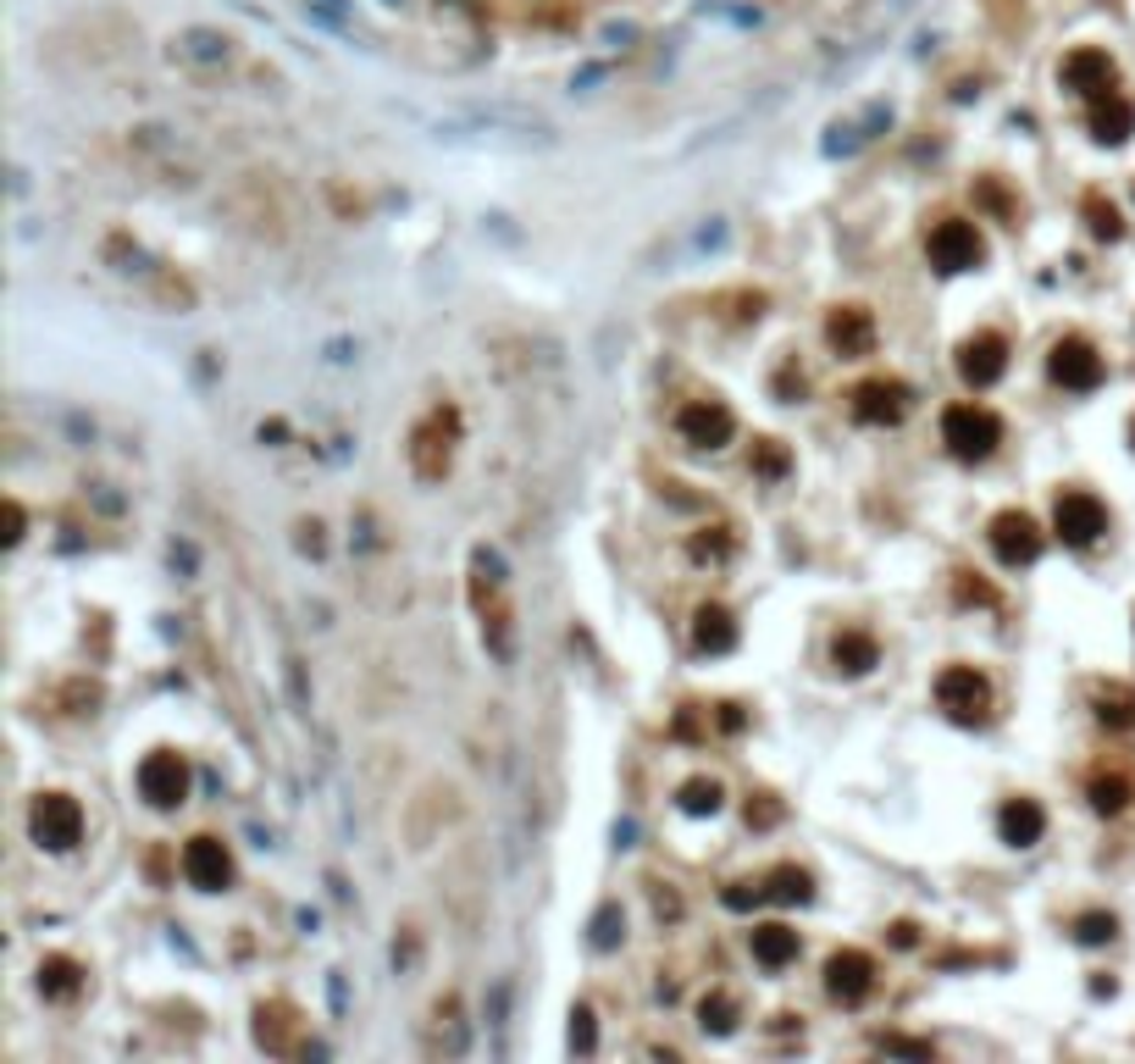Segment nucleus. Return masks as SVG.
Listing matches in <instances>:
<instances>
[{"mask_svg": "<svg viewBox=\"0 0 1135 1064\" xmlns=\"http://www.w3.org/2000/svg\"><path fill=\"white\" fill-rule=\"evenodd\" d=\"M455 444H460V410L455 405H438L432 416L415 422L410 444H405L410 472L422 477V482H443V477H449V466H455Z\"/></svg>", "mask_w": 1135, "mask_h": 1064, "instance_id": "1", "label": "nucleus"}, {"mask_svg": "<svg viewBox=\"0 0 1135 1064\" xmlns=\"http://www.w3.org/2000/svg\"><path fill=\"white\" fill-rule=\"evenodd\" d=\"M29 837L39 843V849L51 854H67L84 843V804L67 793H39L34 810H29Z\"/></svg>", "mask_w": 1135, "mask_h": 1064, "instance_id": "2", "label": "nucleus"}, {"mask_svg": "<svg viewBox=\"0 0 1135 1064\" xmlns=\"http://www.w3.org/2000/svg\"><path fill=\"white\" fill-rule=\"evenodd\" d=\"M942 444L958 461H986L1003 444V422L986 405H947L942 410Z\"/></svg>", "mask_w": 1135, "mask_h": 1064, "instance_id": "3", "label": "nucleus"}, {"mask_svg": "<svg viewBox=\"0 0 1135 1064\" xmlns=\"http://www.w3.org/2000/svg\"><path fill=\"white\" fill-rule=\"evenodd\" d=\"M925 250H930L936 272H975V266L986 261V238H980L975 223H964V216H947V223L930 228Z\"/></svg>", "mask_w": 1135, "mask_h": 1064, "instance_id": "4", "label": "nucleus"}, {"mask_svg": "<svg viewBox=\"0 0 1135 1064\" xmlns=\"http://www.w3.org/2000/svg\"><path fill=\"white\" fill-rule=\"evenodd\" d=\"M139 798L150 810H178L183 798H189V760L172 755V748L144 755V765H139Z\"/></svg>", "mask_w": 1135, "mask_h": 1064, "instance_id": "5", "label": "nucleus"}, {"mask_svg": "<svg viewBox=\"0 0 1135 1064\" xmlns=\"http://www.w3.org/2000/svg\"><path fill=\"white\" fill-rule=\"evenodd\" d=\"M936 705L953 721H986V710H992V682H986L975 666H947L936 676Z\"/></svg>", "mask_w": 1135, "mask_h": 1064, "instance_id": "6", "label": "nucleus"}, {"mask_svg": "<svg viewBox=\"0 0 1135 1064\" xmlns=\"http://www.w3.org/2000/svg\"><path fill=\"white\" fill-rule=\"evenodd\" d=\"M1052 532H1058V538H1064L1069 549L1097 544L1102 532H1107V511H1102V499H1097V494H1080V489L1058 494V504H1052Z\"/></svg>", "mask_w": 1135, "mask_h": 1064, "instance_id": "7", "label": "nucleus"}, {"mask_svg": "<svg viewBox=\"0 0 1135 1064\" xmlns=\"http://www.w3.org/2000/svg\"><path fill=\"white\" fill-rule=\"evenodd\" d=\"M908 405H915V394H908V383H898V377H870L853 389V416L865 427H898L908 416Z\"/></svg>", "mask_w": 1135, "mask_h": 1064, "instance_id": "8", "label": "nucleus"}, {"mask_svg": "<svg viewBox=\"0 0 1135 1064\" xmlns=\"http://www.w3.org/2000/svg\"><path fill=\"white\" fill-rule=\"evenodd\" d=\"M676 432L693 449H721V444H731L737 416H731V405H721V400H687L676 410Z\"/></svg>", "mask_w": 1135, "mask_h": 1064, "instance_id": "9", "label": "nucleus"}, {"mask_svg": "<svg viewBox=\"0 0 1135 1064\" xmlns=\"http://www.w3.org/2000/svg\"><path fill=\"white\" fill-rule=\"evenodd\" d=\"M986 538H992V554L1003 566H1030L1035 554H1042V527L1025 511H997L992 527H986Z\"/></svg>", "mask_w": 1135, "mask_h": 1064, "instance_id": "10", "label": "nucleus"}, {"mask_svg": "<svg viewBox=\"0 0 1135 1064\" xmlns=\"http://www.w3.org/2000/svg\"><path fill=\"white\" fill-rule=\"evenodd\" d=\"M875 317L865 305H836L831 317H826V344L843 355V360H865V355H875Z\"/></svg>", "mask_w": 1135, "mask_h": 1064, "instance_id": "11", "label": "nucleus"}, {"mask_svg": "<svg viewBox=\"0 0 1135 1064\" xmlns=\"http://www.w3.org/2000/svg\"><path fill=\"white\" fill-rule=\"evenodd\" d=\"M1047 372H1052V383H1064V389L1085 394V389H1097V383H1102V355L1085 344V338H1058L1052 355H1047Z\"/></svg>", "mask_w": 1135, "mask_h": 1064, "instance_id": "12", "label": "nucleus"}, {"mask_svg": "<svg viewBox=\"0 0 1135 1064\" xmlns=\"http://www.w3.org/2000/svg\"><path fill=\"white\" fill-rule=\"evenodd\" d=\"M826 993L836 1004H865L875 993V959L858 954V948H843L826 959Z\"/></svg>", "mask_w": 1135, "mask_h": 1064, "instance_id": "13", "label": "nucleus"}, {"mask_svg": "<svg viewBox=\"0 0 1135 1064\" xmlns=\"http://www.w3.org/2000/svg\"><path fill=\"white\" fill-rule=\"evenodd\" d=\"M183 876L200 892H221L233 882V854L221 837H189L183 843Z\"/></svg>", "mask_w": 1135, "mask_h": 1064, "instance_id": "14", "label": "nucleus"}, {"mask_svg": "<svg viewBox=\"0 0 1135 1064\" xmlns=\"http://www.w3.org/2000/svg\"><path fill=\"white\" fill-rule=\"evenodd\" d=\"M1008 372V344L1003 333H975L958 344V377L970 383V389H992V383Z\"/></svg>", "mask_w": 1135, "mask_h": 1064, "instance_id": "15", "label": "nucleus"}, {"mask_svg": "<svg viewBox=\"0 0 1135 1064\" xmlns=\"http://www.w3.org/2000/svg\"><path fill=\"white\" fill-rule=\"evenodd\" d=\"M1064 84L1097 101V94L1114 89V56H1107V51H1092V45H1085V51H1075V56H1064Z\"/></svg>", "mask_w": 1135, "mask_h": 1064, "instance_id": "16", "label": "nucleus"}, {"mask_svg": "<svg viewBox=\"0 0 1135 1064\" xmlns=\"http://www.w3.org/2000/svg\"><path fill=\"white\" fill-rule=\"evenodd\" d=\"M693 649L698 655H731L737 649V621L726 604H698L693 610Z\"/></svg>", "mask_w": 1135, "mask_h": 1064, "instance_id": "17", "label": "nucleus"}, {"mask_svg": "<svg viewBox=\"0 0 1135 1064\" xmlns=\"http://www.w3.org/2000/svg\"><path fill=\"white\" fill-rule=\"evenodd\" d=\"M997 832H1003V843H1014V849H1030V843H1042V832H1047V810L1035 804V798H1008L1003 815H997Z\"/></svg>", "mask_w": 1135, "mask_h": 1064, "instance_id": "18", "label": "nucleus"}, {"mask_svg": "<svg viewBox=\"0 0 1135 1064\" xmlns=\"http://www.w3.org/2000/svg\"><path fill=\"white\" fill-rule=\"evenodd\" d=\"M172 56L189 67H221V61H233V39L221 29H183L172 39Z\"/></svg>", "mask_w": 1135, "mask_h": 1064, "instance_id": "19", "label": "nucleus"}, {"mask_svg": "<svg viewBox=\"0 0 1135 1064\" xmlns=\"http://www.w3.org/2000/svg\"><path fill=\"white\" fill-rule=\"evenodd\" d=\"M831 660H836V671L865 676V671L881 666V643L865 633V626H843V633H836V643H831Z\"/></svg>", "mask_w": 1135, "mask_h": 1064, "instance_id": "20", "label": "nucleus"}, {"mask_svg": "<svg viewBox=\"0 0 1135 1064\" xmlns=\"http://www.w3.org/2000/svg\"><path fill=\"white\" fill-rule=\"evenodd\" d=\"M1130 128H1135V106L1124 101V94H1114V89L1097 94V101H1092V134L1102 144H1124Z\"/></svg>", "mask_w": 1135, "mask_h": 1064, "instance_id": "21", "label": "nucleus"}, {"mask_svg": "<svg viewBox=\"0 0 1135 1064\" xmlns=\"http://www.w3.org/2000/svg\"><path fill=\"white\" fill-rule=\"evenodd\" d=\"M39 993L45 998H56V1004H67V998H78L84 993V971H78V959H67V954H51V959H39Z\"/></svg>", "mask_w": 1135, "mask_h": 1064, "instance_id": "22", "label": "nucleus"}, {"mask_svg": "<svg viewBox=\"0 0 1135 1064\" xmlns=\"http://www.w3.org/2000/svg\"><path fill=\"white\" fill-rule=\"evenodd\" d=\"M753 959L764 971H781V964L798 959V932L786 926H753Z\"/></svg>", "mask_w": 1135, "mask_h": 1064, "instance_id": "23", "label": "nucleus"}, {"mask_svg": "<svg viewBox=\"0 0 1135 1064\" xmlns=\"http://www.w3.org/2000/svg\"><path fill=\"white\" fill-rule=\"evenodd\" d=\"M764 899H776V904H809V899H814L809 870H798V865H776L770 876H764Z\"/></svg>", "mask_w": 1135, "mask_h": 1064, "instance_id": "24", "label": "nucleus"}, {"mask_svg": "<svg viewBox=\"0 0 1135 1064\" xmlns=\"http://www.w3.org/2000/svg\"><path fill=\"white\" fill-rule=\"evenodd\" d=\"M687 549H693V561H698V566H721V561H731L737 538H731V527H698Z\"/></svg>", "mask_w": 1135, "mask_h": 1064, "instance_id": "25", "label": "nucleus"}, {"mask_svg": "<svg viewBox=\"0 0 1135 1064\" xmlns=\"http://www.w3.org/2000/svg\"><path fill=\"white\" fill-rule=\"evenodd\" d=\"M294 1021H288V1009L283 1004H271V1009H261L255 1014V1036H261V1048H271V1053H288L294 1048Z\"/></svg>", "mask_w": 1135, "mask_h": 1064, "instance_id": "26", "label": "nucleus"}, {"mask_svg": "<svg viewBox=\"0 0 1135 1064\" xmlns=\"http://www.w3.org/2000/svg\"><path fill=\"white\" fill-rule=\"evenodd\" d=\"M676 804H681L687 815H714V810H721V782H709V777H693V782H681Z\"/></svg>", "mask_w": 1135, "mask_h": 1064, "instance_id": "27", "label": "nucleus"}, {"mask_svg": "<svg viewBox=\"0 0 1135 1064\" xmlns=\"http://www.w3.org/2000/svg\"><path fill=\"white\" fill-rule=\"evenodd\" d=\"M1097 715L1107 721V727H1135V693H1130V688L1097 693Z\"/></svg>", "mask_w": 1135, "mask_h": 1064, "instance_id": "28", "label": "nucleus"}, {"mask_svg": "<svg viewBox=\"0 0 1135 1064\" xmlns=\"http://www.w3.org/2000/svg\"><path fill=\"white\" fill-rule=\"evenodd\" d=\"M698 1026L714 1031V1036H726V1031L737 1026V1004H731L726 993H709V998L698 1004Z\"/></svg>", "mask_w": 1135, "mask_h": 1064, "instance_id": "29", "label": "nucleus"}, {"mask_svg": "<svg viewBox=\"0 0 1135 1064\" xmlns=\"http://www.w3.org/2000/svg\"><path fill=\"white\" fill-rule=\"evenodd\" d=\"M1085 216H1092V233H1097V238H1119V233H1124L1119 211L1107 206L1102 195H1085Z\"/></svg>", "mask_w": 1135, "mask_h": 1064, "instance_id": "30", "label": "nucleus"}, {"mask_svg": "<svg viewBox=\"0 0 1135 1064\" xmlns=\"http://www.w3.org/2000/svg\"><path fill=\"white\" fill-rule=\"evenodd\" d=\"M626 937V921H621V909L615 904H604L599 915H593V948H615V942Z\"/></svg>", "mask_w": 1135, "mask_h": 1064, "instance_id": "31", "label": "nucleus"}, {"mask_svg": "<svg viewBox=\"0 0 1135 1064\" xmlns=\"http://www.w3.org/2000/svg\"><path fill=\"white\" fill-rule=\"evenodd\" d=\"M753 472L759 477H781L786 472V444L781 439H759L753 444Z\"/></svg>", "mask_w": 1135, "mask_h": 1064, "instance_id": "32", "label": "nucleus"}, {"mask_svg": "<svg viewBox=\"0 0 1135 1064\" xmlns=\"http://www.w3.org/2000/svg\"><path fill=\"white\" fill-rule=\"evenodd\" d=\"M571 1048L577 1053H593L599 1048V1026H593V1009H587V1004L571 1009Z\"/></svg>", "mask_w": 1135, "mask_h": 1064, "instance_id": "33", "label": "nucleus"}, {"mask_svg": "<svg viewBox=\"0 0 1135 1064\" xmlns=\"http://www.w3.org/2000/svg\"><path fill=\"white\" fill-rule=\"evenodd\" d=\"M1124 793H1130V787H1124L1119 777H1097V782H1092V804H1097L1102 815H1114V810H1124Z\"/></svg>", "mask_w": 1135, "mask_h": 1064, "instance_id": "34", "label": "nucleus"}, {"mask_svg": "<svg viewBox=\"0 0 1135 1064\" xmlns=\"http://www.w3.org/2000/svg\"><path fill=\"white\" fill-rule=\"evenodd\" d=\"M1075 937H1080V942H1107V937H1114V915H1097V909L1080 915V921H1075Z\"/></svg>", "mask_w": 1135, "mask_h": 1064, "instance_id": "35", "label": "nucleus"}, {"mask_svg": "<svg viewBox=\"0 0 1135 1064\" xmlns=\"http://www.w3.org/2000/svg\"><path fill=\"white\" fill-rule=\"evenodd\" d=\"M764 899V887H753V882H731L726 887V909H753Z\"/></svg>", "mask_w": 1135, "mask_h": 1064, "instance_id": "36", "label": "nucleus"}, {"mask_svg": "<svg viewBox=\"0 0 1135 1064\" xmlns=\"http://www.w3.org/2000/svg\"><path fill=\"white\" fill-rule=\"evenodd\" d=\"M881 1048L886 1053H908V1059H930L936 1053L930 1043H908V1036H881Z\"/></svg>", "mask_w": 1135, "mask_h": 1064, "instance_id": "37", "label": "nucleus"}, {"mask_svg": "<svg viewBox=\"0 0 1135 1064\" xmlns=\"http://www.w3.org/2000/svg\"><path fill=\"white\" fill-rule=\"evenodd\" d=\"M781 820V804L776 798H759V804H748V827H776Z\"/></svg>", "mask_w": 1135, "mask_h": 1064, "instance_id": "38", "label": "nucleus"}, {"mask_svg": "<svg viewBox=\"0 0 1135 1064\" xmlns=\"http://www.w3.org/2000/svg\"><path fill=\"white\" fill-rule=\"evenodd\" d=\"M22 527H29V516H22V504L12 499L6 504V544H22Z\"/></svg>", "mask_w": 1135, "mask_h": 1064, "instance_id": "39", "label": "nucleus"}, {"mask_svg": "<svg viewBox=\"0 0 1135 1064\" xmlns=\"http://www.w3.org/2000/svg\"><path fill=\"white\" fill-rule=\"evenodd\" d=\"M980 200H986V206H992V211H1003V216H1014V206H1008V195H1003V189H997L992 178H986V183H980Z\"/></svg>", "mask_w": 1135, "mask_h": 1064, "instance_id": "40", "label": "nucleus"}, {"mask_svg": "<svg viewBox=\"0 0 1135 1064\" xmlns=\"http://www.w3.org/2000/svg\"><path fill=\"white\" fill-rule=\"evenodd\" d=\"M958 599H980V604H992V588H986V583H970V571H958Z\"/></svg>", "mask_w": 1135, "mask_h": 1064, "instance_id": "41", "label": "nucleus"}, {"mask_svg": "<svg viewBox=\"0 0 1135 1064\" xmlns=\"http://www.w3.org/2000/svg\"><path fill=\"white\" fill-rule=\"evenodd\" d=\"M915 937H920V932L908 926V921H898V926H892V942H898V948H915Z\"/></svg>", "mask_w": 1135, "mask_h": 1064, "instance_id": "42", "label": "nucleus"}, {"mask_svg": "<svg viewBox=\"0 0 1135 1064\" xmlns=\"http://www.w3.org/2000/svg\"><path fill=\"white\" fill-rule=\"evenodd\" d=\"M721 727L737 732V727H743V710H737V705H721Z\"/></svg>", "mask_w": 1135, "mask_h": 1064, "instance_id": "43", "label": "nucleus"}, {"mask_svg": "<svg viewBox=\"0 0 1135 1064\" xmlns=\"http://www.w3.org/2000/svg\"><path fill=\"white\" fill-rule=\"evenodd\" d=\"M1130 439H1135V427H1130Z\"/></svg>", "mask_w": 1135, "mask_h": 1064, "instance_id": "44", "label": "nucleus"}]
</instances>
